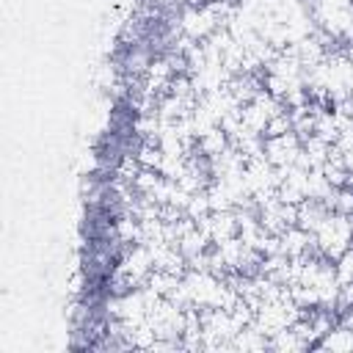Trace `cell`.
I'll use <instances>...</instances> for the list:
<instances>
[{
    "label": "cell",
    "instance_id": "6da1fadb",
    "mask_svg": "<svg viewBox=\"0 0 353 353\" xmlns=\"http://www.w3.org/2000/svg\"><path fill=\"white\" fill-rule=\"evenodd\" d=\"M317 347H325V350H353V331L336 323L328 334H323L317 339Z\"/></svg>",
    "mask_w": 353,
    "mask_h": 353
}]
</instances>
